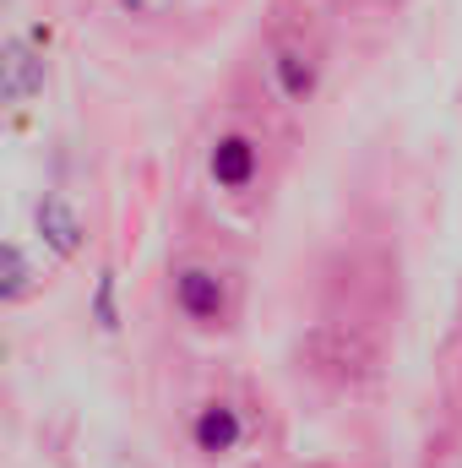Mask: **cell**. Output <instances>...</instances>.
<instances>
[{
    "mask_svg": "<svg viewBox=\"0 0 462 468\" xmlns=\"http://www.w3.org/2000/svg\"><path fill=\"white\" fill-rule=\"evenodd\" d=\"M174 305H180L191 322H202V327L224 322V311H229L224 278L207 272V267H185V272H174Z\"/></svg>",
    "mask_w": 462,
    "mask_h": 468,
    "instance_id": "cell-2",
    "label": "cell"
},
{
    "mask_svg": "<svg viewBox=\"0 0 462 468\" xmlns=\"http://www.w3.org/2000/svg\"><path fill=\"white\" fill-rule=\"evenodd\" d=\"M22 294H33V267L11 239H0V300H22Z\"/></svg>",
    "mask_w": 462,
    "mask_h": 468,
    "instance_id": "cell-7",
    "label": "cell"
},
{
    "mask_svg": "<svg viewBox=\"0 0 462 468\" xmlns=\"http://www.w3.org/2000/svg\"><path fill=\"white\" fill-rule=\"evenodd\" d=\"M207 164H213V180H218L224 191H245V186L256 180V164H261V158H256V142L234 131V136H218V142H213V158H207Z\"/></svg>",
    "mask_w": 462,
    "mask_h": 468,
    "instance_id": "cell-4",
    "label": "cell"
},
{
    "mask_svg": "<svg viewBox=\"0 0 462 468\" xmlns=\"http://www.w3.org/2000/svg\"><path fill=\"white\" fill-rule=\"evenodd\" d=\"M33 224H38V239L55 250V256H77L82 250V218H77V207L66 202V197H44L38 202V213H33Z\"/></svg>",
    "mask_w": 462,
    "mask_h": 468,
    "instance_id": "cell-3",
    "label": "cell"
},
{
    "mask_svg": "<svg viewBox=\"0 0 462 468\" xmlns=\"http://www.w3.org/2000/svg\"><path fill=\"white\" fill-rule=\"evenodd\" d=\"M316 55L310 49H299V44H283L278 55H272V82H278V93L289 99V104H305L310 93H316Z\"/></svg>",
    "mask_w": 462,
    "mask_h": 468,
    "instance_id": "cell-5",
    "label": "cell"
},
{
    "mask_svg": "<svg viewBox=\"0 0 462 468\" xmlns=\"http://www.w3.org/2000/svg\"><path fill=\"white\" fill-rule=\"evenodd\" d=\"M239 436H245V425H239V414H234L229 403H207V409L196 414V425H191V441H196V452H207V458L234 452Z\"/></svg>",
    "mask_w": 462,
    "mask_h": 468,
    "instance_id": "cell-6",
    "label": "cell"
},
{
    "mask_svg": "<svg viewBox=\"0 0 462 468\" xmlns=\"http://www.w3.org/2000/svg\"><path fill=\"white\" fill-rule=\"evenodd\" d=\"M44 93V55L22 38L0 44V104H27Z\"/></svg>",
    "mask_w": 462,
    "mask_h": 468,
    "instance_id": "cell-1",
    "label": "cell"
},
{
    "mask_svg": "<svg viewBox=\"0 0 462 468\" xmlns=\"http://www.w3.org/2000/svg\"><path fill=\"white\" fill-rule=\"evenodd\" d=\"M93 322L104 333L120 327V311H115V272H99V289H93Z\"/></svg>",
    "mask_w": 462,
    "mask_h": 468,
    "instance_id": "cell-8",
    "label": "cell"
}]
</instances>
